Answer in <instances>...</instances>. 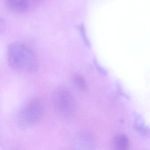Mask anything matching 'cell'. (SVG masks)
Instances as JSON below:
<instances>
[{
    "label": "cell",
    "mask_w": 150,
    "mask_h": 150,
    "mask_svg": "<svg viewBox=\"0 0 150 150\" xmlns=\"http://www.w3.org/2000/svg\"><path fill=\"white\" fill-rule=\"evenodd\" d=\"M8 62L12 69L22 72H34L38 67L35 55L28 46L21 43L14 42L9 45Z\"/></svg>",
    "instance_id": "cell-1"
},
{
    "label": "cell",
    "mask_w": 150,
    "mask_h": 150,
    "mask_svg": "<svg viewBox=\"0 0 150 150\" xmlns=\"http://www.w3.org/2000/svg\"><path fill=\"white\" fill-rule=\"evenodd\" d=\"M6 1L11 9L17 13L25 12L30 5L29 0H6Z\"/></svg>",
    "instance_id": "cell-4"
},
{
    "label": "cell",
    "mask_w": 150,
    "mask_h": 150,
    "mask_svg": "<svg viewBox=\"0 0 150 150\" xmlns=\"http://www.w3.org/2000/svg\"><path fill=\"white\" fill-rule=\"evenodd\" d=\"M30 3V0H29Z\"/></svg>",
    "instance_id": "cell-10"
},
{
    "label": "cell",
    "mask_w": 150,
    "mask_h": 150,
    "mask_svg": "<svg viewBox=\"0 0 150 150\" xmlns=\"http://www.w3.org/2000/svg\"><path fill=\"white\" fill-rule=\"evenodd\" d=\"M93 63L96 70H97V71L100 74H101L102 75H103V76H107L108 75V72H107V71L103 67L101 66L100 65V64L98 63L97 60L94 59L93 60Z\"/></svg>",
    "instance_id": "cell-9"
},
{
    "label": "cell",
    "mask_w": 150,
    "mask_h": 150,
    "mask_svg": "<svg viewBox=\"0 0 150 150\" xmlns=\"http://www.w3.org/2000/svg\"><path fill=\"white\" fill-rule=\"evenodd\" d=\"M75 86L81 90L86 91L87 90L88 85L84 77L79 74H75L73 78Z\"/></svg>",
    "instance_id": "cell-8"
},
{
    "label": "cell",
    "mask_w": 150,
    "mask_h": 150,
    "mask_svg": "<svg viewBox=\"0 0 150 150\" xmlns=\"http://www.w3.org/2000/svg\"><path fill=\"white\" fill-rule=\"evenodd\" d=\"M92 146L91 139L86 134L81 133L77 137L73 143L74 149H88Z\"/></svg>",
    "instance_id": "cell-5"
},
{
    "label": "cell",
    "mask_w": 150,
    "mask_h": 150,
    "mask_svg": "<svg viewBox=\"0 0 150 150\" xmlns=\"http://www.w3.org/2000/svg\"><path fill=\"white\" fill-rule=\"evenodd\" d=\"M142 118L138 116L135 121V129L142 136H150V126H145L143 124Z\"/></svg>",
    "instance_id": "cell-7"
},
{
    "label": "cell",
    "mask_w": 150,
    "mask_h": 150,
    "mask_svg": "<svg viewBox=\"0 0 150 150\" xmlns=\"http://www.w3.org/2000/svg\"><path fill=\"white\" fill-rule=\"evenodd\" d=\"M54 97L55 110L60 117L69 119L75 115L77 104L70 89L65 87H61L57 89Z\"/></svg>",
    "instance_id": "cell-2"
},
{
    "label": "cell",
    "mask_w": 150,
    "mask_h": 150,
    "mask_svg": "<svg viewBox=\"0 0 150 150\" xmlns=\"http://www.w3.org/2000/svg\"><path fill=\"white\" fill-rule=\"evenodd\" d=\"M114 144L117 150H127L129 146V139L125 134H119L114 139Z\"/></svg>",
    "instance_id": "cell-6"
},
{
    "label": "cell",
    "mask_w": 150,
    "mask_h": 150,
    "mask_svg": "<svg viewBox=\"0 0 150 150\" xmlns=\"http://www.w3.org/2000/svg\"><path fill=\"white\" fill-rule=\"evenodd\" d=\"M42 115V107L39 100H30L20 110L17 115V123L23 128L31 127L38 122Z\"/></svg>",
    "instance_id": "cell-3"
}]
</instances>
